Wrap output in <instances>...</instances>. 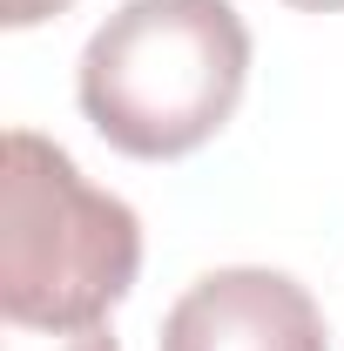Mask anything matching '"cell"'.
<instances>
[{"label":"cell","mask_w":344,"mask_h":351,"mask_svg":"<svg viewBox=\"0 0 344 351\" xmlns=\"http://www.w3.org/2000/svg\"><path fill=\"white\" fill-rule=\"evenodd\" d=\"M250 27L230 0H122L82 47L75 101L108 149L175 162L236 115Z\"/></svg>","instance_id":"6da1fadb"},{"label":"cell","mask_w":344,"mask_h":351,"mask_svg":"<svg viewBox=\"0 0 344 351\" xmlns=\"http://www.w3.org/2000/svg\"><path fill=\"white\" fill-rule=\"evenodd\" d=\"M142 277V217L95 189L61 142L7 129L0 142V324H108Z\"/></svg>","instance_id":"7a4b0ae2"},{"label":"cell","mask_w":344,"mask_h":351,"mask_svg":"<svg viewBox=\"0 0 344 351\" xmlns=\"http://www.w3.org/2000/svg\"><path fill=\"white\" fill-rule=\"evenodd\" d=\"M156 351H331V331L291 270L223 263L169 304Z\"/></svg>","instance_id":"3957f363"},{"label":"cell","mask_w":344,"mask_h":351,"mask_svg":"<svg viewBox=\"0 0 344 351\" xmlns=\"http://www.w3.org/2000/svg\"><path fill=\"white\" fill-rule=\"evenodd\" d=\"M0 351H122L108 324H75V331H27V324H0Z\"/></svg>","instance_id":"277c9868"},{"label":"cell","mask_w":344,"mask_h":351,"mask_svg":"<svg viewBox=\"0 0 344 351\" xmlns=\"http://www.w3.org/2000/svg\"><path fill=\"white\" fill-rule=\"evenodd\" d=\"M68 0H0V21L7 27H34V21H47V14H61Z\"/></svg>","instance_id":"5b68a950"},{"label":"cell","mask_w":344,"mask_h":351,"mask_svg":"<svg viewBox=\"0 0 344 351\" xmlns=\"http://www.w3.org/2000/svg\"><path fill=\"white\" fill-rule=\"evenodd\" d=\"M284 7H297V14H344V0H284Z\"/></svg>","instance_id":"8992f818"}]
</instances>
